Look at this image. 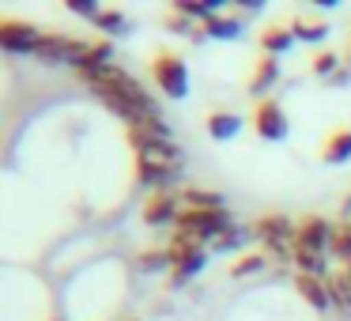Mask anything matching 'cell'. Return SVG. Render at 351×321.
I'll return each instance as SVG.
<instances>
[{
  "label": "cell",
  "mask_w": 351,
  "mask_h": 321,
  "mask_svg": "<svg viewBox=\"0 0 351 321\" xmlns=\"http://www.w3.org/2000/svg\"><path fill=\"white\" fill-rule=\"evenodd\" d=\"M125 140L132 147V174L140 185H147V193L155 189H178V174L185 167V152L174 140L152 132L144 121L125 125Z\"/></svg>",
  "instance_id": "7a4b0ae2"
},
{
  "label": "cell",
  "mask_w": 351,
  "mask_h": 321,
  "mask_svg": "<svg viewBox=\"0 0 351 321\" xmlns=\"http://www.w3.org/2000/svg\"><path fill=\"white\" fill-rule=\"evenodd\" d=\"M340 219H343V223H351V197H348V204H343V212H340Z\"/></svg>",
  "instance_id": "f546056e"
},
{
  "label": "cell",
  "mask_w": 351,
  "mask_h": 321,
  "mask_svg": "<svg viewBox=\"0 0 351 321\" xmlns=\"http://www.w3.org/2000/svg\"><path fill=\"white\" fill-rule=\"evenodd\" d=\"M291 287L298 291V298H302L310 310H317V313H328V310H332V298H328V280H321V276L295 272V276H291Z\"/></svg>",
  "instance_id": "7c38bea8"
},
{
  "label": "cell",
  "mask_w": 351,
  "mask_h": 321,
  "mask_svg": "<svg viewBox=\"0 0 351 321\" xmlns=\"http://www.w3.org/2000/svg\"><path fill=\"white\" fill-rule=\"evenodd\" d=\"M87 49H91V38H72L64 31H46L42 42L34 46V57L46 64H69V69H76L87 57Z\"/></svg>",
  "instance_id": "5b68a950"
},
{
  "label": "cell",
  "mask_w": 351,
  "mask_h": 321,
  "mask_svg": "<svg viewBox=\"0 0 351 321\" xmlns=\"http://www.w3.org/2000/svg\"><path fill=\"white\" fill-rule=\"evenodd\" d=\"M64 8L72 12V16H84V19H91L95 23V16H99V4H95V0H69V4H64Z\"/></svg>",
  "instance_id": "f1b7e54d"
},
{
  "label": "cell",
  "mask_w": 351,
  "mask_h": 321,
  "mask_svg": "<svg viewBox=\"0 0 351 321\" xmlns=\"http://www.w3.org/2000/svg\"><path fill=\"white\" fill-rule=\"evenodd\" d=\"M242 246H245V227H238V223H234V227H230L227 235L215 238L212 250H219V253H234V250H242Z\"/></svg>",
  "instance_id": "4316f807"
},
{
  "label": "cell",
  "mask_w": 351,
  "mask_h": 321,
  "mask_svg": "<svg viewBox=\"0 0 351 321\" xmlns=\"http://www.w3.org/2000/svg\"><path fill=\"white\" fill-rule=\"evenodd\" d=\"M238 34H242V19L215 12V16H208L204 23H197L193 42H200V38H223V42H230V38H238Z\"/></svg>",
  "instance_id": "5bb4252c"
},
{
  "label": "cell",
  "mask_w": 351,
  "mask_h": 321,
  "mask_svg": "<svg viewBox=\"0 0 351 321\" xmlns=\"http://www.w3.org/2000/svg\"><path fill=\"white\" fill-rule=\"evenodd\" d=\"M321 159L325 163H348L351 159V129H332L321 144Z\"/></svg>",
  "instance_id": "e0dca14e"
},
{
  "label": "cell",
  "mask_w": 351,
  "mask_h": 321,
  "mask_svg": "<svg viewBox=\"0 0 351 321\" xmlns=\"http://www.w3.org/2000/svg\"><path fill=\"white\" fill-rule=\"evenodd\" d=\"M268 265V253L257 250V253H242V257L230 265V276H250V272H261Z\"/></svg>",
  "instance_id": "484cf974"
},
{
  "label": "cell",
  "mask_w": 351,
  "mask_h": 321,
  "mask_svg": "<svg viewBox=\"0 0 351 321\" xmlns=\"http://www.w3.org/2000/svg\"><path fill=\"white\" fill-rule=\"evenodd\" d=\"M167 253H170V287H178L189 276H197L208 261V246L193 242V238H182V235H174L167 242Z\"/></svg>",
  "instance_id": "52a82bcc"
},
{
  "label": "cell",
  "mask_w": 351,
  "mask_h": 321,
  "mask_svg": "<svg viewBox=\"0 0 351 321\" xmlns=\"http://www.w3.org/2000/svg\"><path fill=\"white\" fill-rule=\"evenodd\" d=\"M129 321H140V318H129Z\"/></svg>",
  "instance_id": "1f68e13d"
},
{
  "label": "cell",
  "mask_w": 351,
  "mask_h": 321,
  "mask_svg": "<svg viewBox=\"0 0 351 321\" xmlns=\"http://www.w3.org/2000/svg\"><path fill=\"white\" fill-rule=\"evenodd\" d=\"M95 27H99L106 38H117V34L129 31V19H125L121 12H114V8H102L99 16H95Z\"/></svg>",
  "instance_id": "d4e9b609"
},
{
  "label": "cell",
  "mask_w": 351,
  "mask_h": 321,
  "mask_svg": "<svg viewBox=\"0 0 351 321\" xmlns=\"http://www.w3.org/2000/svg\"><path fill=\"white\" fill-rule=\"evenodd\" d=\"M147 69H152V84L159 87L167 99H185V95H189V69H185V61L178 54L159 49Z\"/></svg>",
  "instance_id": "8992f818"
},
{
  "label": "cell",
  "mask_w": 351,
  "mask_h": 321,
  "mask_svg": "<svg viewBox=\"0 0 351 321\" xmlns=\"http://www.w3.org/2000/svg\"><path fill=\"white\" fill-rule=\"evenodd\" d=\"M328 298H332V313L351 321V261L348 265H332L328 272Z\"/></svg>",
  "instance_id": "4fadbf2b"
},
{
  "label": "cell",
  "mask_w": 351,
  "mask_h": 321,
  "mask_svg": "<svg viewBox=\"0 0 351 321\" xmlns=\"http://www.w3.org/2000/svg\"><path fill=\"white\" fill-rule=\"evenodd\" d=\"M343 64L351 69V34H348V49H343Z\"/></svg>",
  "instance_id": "4dcf8cb0"
},
{
  "label": "cell",
  "mask_w": 351,
  "mask_h": 321,
  "mask_svg": "<svg viewBox=\"0 0 351 321\" xmlns=\"http://www.w3.org/2000/svg\"><path fill=\"white\" fill-rule=\"evenodd\" d=\"M276 80H280V61L261 54L257 61H253V76H250V84H245V91H250L253 99H268L265 91H272Z\"/></svg>",
  "instance_id": "9a60e30c"
},
{
  "label": "cell",
  "mask_w": 351,
  "mask_h": 321,
  "mask_svg": "<svg viewBox=\"0 0 351 321\" xmlns=\"http://www.w3.org/2000/svg\"><path fill=\"white\" fill-rule=\"evenodd\" d=\"M253 238L261 242V250L276 261H291L295 257V238H298V223L283 212H268L253 223Z\"/></svg>",
  "instance_id": "3957f363"
},
{
  "label": "cell",
  "mask_w": 351,
  "mask_h": 321,
  "mask_svg": "<svg viewBox=\"0 0 351 321\" xmlns=\"http://www.w3.org/2000/svg\"><path fill=\"white\" fill-rule=\"evenodd\" d=\"M76 76L84 80V84L91 87L95 99H99L106 110H114L125 125L147 121V117L159 114L155 95L147 91V87L140 84L129 69H121L117 61L114 64H102V69H91V72H76Z\"/></svg>",
  "instance_id": "6da1fadb"
},
{
  "label": "cell",
  "mask_w": 351,
  "mask_h": 321,
  "mask_svg": "<svg viewBox=\"0 0 351 321\" xmlns=\"http://www.w3.org/2000/svg\"><path fill=\"white\" fill-rule=\"evenodd\" d=\"M336 257V265H348L351 261V223L336 219L332 223V250H328Z\"/></svg>",
  "instance_id": "603a6c76"
},
{
  "label": "cell",
  "mask_w": 351,
  "mask_h": 321,
  "mask_svg": "<svg viewBox=\"0 0 351 321\" xmlns=\"http://www.w3.org/2000/svg\"><path fill=\"white\" fill-rule=\"evenodd\" d=\"M147 227H174L178 215H182V185L178 189H155L144 197V208H140Z\"/></svg>",
  "instance_id": "ba28073f"
},
{
  "label": "cell",
  "mask_w": 351,
  "mask_h": 321,
  "mask_svg": "<svg viewBox=\"0 0 351 321\" xmlns=\"http://www.w3.org/2000/svg\"><path fill=\"white\" fill-rule=\"evenodd\" d=\"M170 8L182 12V16L193 19V23H204L208 16H215V12H219V4H212V0H174Z\"/></svg>",
  "instance_id": "7402d4cb"
},
{
  "label": "cell",
  "mask_w": 351,
  "mask_h": 321,
  "mask_svg": "<svg viewBox=\"0 0 351 321\" xmlns=\"http://www.w3.org/2000/svg\"><path fill=\"white\" fill-rule=\"evenodd\" d=\"M340 69H343V54H340V49H321V54L310 61V72H313V76H325V80H332Z\"/></svg>",
  "instance_id": "cb8c5ba5"
},
{
  "label": "cell",
  "mask_w": 351,
  "mask_h": 321,
  "mask_svg": "<svg viewBox=\"0 0 351 321\" xmlns=\"http://www.w3.org/2000/svg\"><path fill=\"white\" fill-rule=\"evenodd\" d=\"M136 268H140V272H162V268L170 272V253H167V246H147V250H140V253H136Z\"/></svg>",
  "instance_id": "44dd1931"
},
{
  "label": "cell",
  "mask_w": 351,
  "mask_h": 321,
  "mask_svg": "<svg viewBox=\"0 0 351 321\" xmlns=\"http://www.w3.org/2000/svg\"><path fill=\"white\" fill-rule=\"evenodd\" d=\"M42 27L27 23V19H16V16H4L0 19V49L4 54H31L34 57V46L42 42Z\"/></svg>",
  "instance_id": "9c48e42d"
},
{
  "label": "cell",
  "mask_w": 351,
  "mask_h": 321,
  "mask_svg": "<svg viewBox=\"0 0 351 321\" xmlns=\"http://www.w3.org/2000/svg\"><path fill=\"white\" fill-rule=\"evenodd\" d=\"M295 250L302 253H328L332 250V219H325V215L310 212L298 219V238H295ZM332 257V253H328Z\"/></svg>",
  "instance_id": "30bf717a"
},
{
  "label": "cell",
  "mask_w": 351,
  "mask_h": 321,
  "mask_svg": "<svg viewBox=\"0 0 351 321\" xmlns=\"http://www.w3.org/2000/svg\"><path fill=\"white\" fill-rule=\"evenodd\" d=\"M291 34H295V42H321L328 34V23L317 16H295L291 19Z\"/></svg>",
  "instance_id": "d6986e66"
},
{
  "label": "cell",
  "mask_w": 351,
  "mask_h": 321,
  "mask_svg": "<svg viewBox=\"0 0 351 321\" xmlns=\"http://www.w3.org/2000/svg\"><path fill=\"white\" fill-rule=\"evenodd\" d=\"M253 129H257L261 140H283L287 136V114H283V102L280 99H257L253 106Z\"/></svg>",
  "instance_id": "8fae6325"
},
{
  "label": "cell",
  "mask_w": 351,
  "mask_h": 321,
  "mask_svg": "<svg viewBox=\"0 0 351 321\" xmlns=\"http://www.w3.org/2000/svg\"><path fill=\"white\" fill-rule=\"evenodd\" d=\"M167 27L174 34H197V23H193V19H185L182 12H174V8H167Z\"/></svg>",
  "instance_id": "83f0119b"
},
{
  "label": "cell",
  "mask_w": 351,
  "mask_h": 321,
  "mask_svg": "<svg viewBox=\"0 0 351 321\" xmlns=\"http://www.w3.org/2000/svg\"><path fill=\"white\" fill-rule=\"evenodd\" d=\"M291 46H295L291 27L272 23V27H265V31H261V54H265V57H280V54H287Z\"/></svg>",
  "instance_id": "2e32d148"
},
{
  "label": "cell",
  "mask_w": 351,
  "mask_h": 321,
  "mask_svg": "<svg viewBox=\"0 0 351 321\" xmlns=\"http://www.w3.org/2000/svg\"><path fill=\"white\" fill-rule=\"evenodd\" d=\"M238 129H242V117L230 114V110H212V114H208V132H212L215 140H230Z\"/></svg>",
  "instance_id": "ffe728a7"
},
{
  "label": "cell",
  "mask_w": 351,
  "mask_h": 321,
  "mask_svg": "<svg viewBox=\"0 0 351 321\" xmlns=\"http://www.w3.org/2000/svg\"><path fill=\"white\" fill-rule=\"evenodd\" d=\"M234 227V219H230L227 208H212V212H197V208H182V215H178L174 223V235L182 238H193V242H204L212 246L219 235H227V230Z\"/></svg>",
  "instance_id": "277c9868"
},
{
  "label": "cell",
  "mask_w": 351,
  "mask_h": 321,
  "mask_svg": "<svg viewBox=\"0 0 351 321\" xmlns=\"http://www.w3.org/2000/svg\"><path fill=\"white\" fill-rule=\"evenodd\" d=\"M182 208L212 212V208H223V197H219L215 189H200V185H182Z\"/></svg>",
  "instance_id": "ac0fdd59"
}]
</instances>
